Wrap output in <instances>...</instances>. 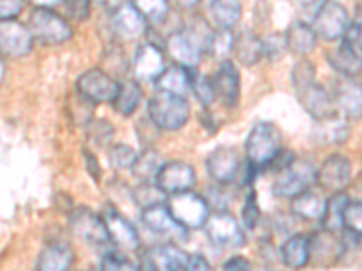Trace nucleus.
Listing matches in <instances>:
<instances>
[{
    "mask_svg": "<svg viewBox=\"0 0 362 271\" xmlns=\"http://www.w3.org/2000/svg\"><path fill=\"white\" fill-rule=\"evenodd\" d=\"M317 183V167L308 159L293 157L283 170L277 172L272 192L276 198H296L297 193L312 188Z\"/></svg>",
    "mask_w": 362,
    "mask_h": 271,
    "instance_id": "3",
    "label": "nucleus"
},
{
    "mask_svg": "<svg viewBox=\"0 0 362 271\" xmlns=\"http://www.w3.org/2000/svg\"><path fill=\"white\" fill-rule=\"evenodd\" d=\"M203 228H205L210 243L219 248H226V250L241 248L247 241L238 219L225 210H218L214 214H210Z\"/></svg>",
    "mask_w": 362,
    "mask_h": 271,
    "instance_id": "7",
    "label": "nucleus"
},
{
    "mask_svg": "<svg viewBox=\"0 0 362 271\" xmlns=\"http://www.w3.org/2000/svg\"><path fill=\"white\" fill-rule=\"evenodd\" d=\"M167 69L165 67L163 53L158 49L154 44H144L138 47L132 62V73L136 80L140 82H156L161 73Z\"/></svg>",
    "mask_w": 362,
    "mask_h": 271,
    "instance_id": "19",
    "label": "nucleus"
},
{
    "mask_svg": "<svg viewBox=\"0 0 362 271\" xmlns=\"http://www.w3.org/2000/svg\"><path fill=\"white\" fill-rule=\"evenodd\" d=\"M350 49H354L358 56H362V22H354L346 29L344 37L341 38Z\"/></svg>",
    "mask_w": 362,
    "mask_h": 271,
    "instance_id": "46",
    "label": "nucleus"
},
{
    "mask_svg": "<svg viewBox=\"0 0 362 271\" xmlns=\"http://www.w3.org/2000/svg\"><path fill=\"white\" fill-rule=\"evenodd\" d=\"M71 17L74 20H87L90 15V4L93 0H64Z\"/></svg>",
    "mask_w": 362,
    "mask_h": 271,
    "instance_id": "49",
    "label": "nucleus"
},
{
    "mask_svg": "<svg viewBox=\"0 0 362 271\" xmlns=\"http://www.w3.org/2000/svg\"><path fill=\"white\" fill-rule=\"evenodd\" d=\"M196 98L199 100L203 107H209L212 103L216 102V92H214V85H212V78H206L203 74L194 73L192 78V87H190Z\"/></svg>",
    "mask_w": 362,
    "mask_h": 271,
    "instance_id": "42",
    "label": "nucleus"
},
{
    "mask_svg": "<svg viewBox=\"0 0 362 271\" xmlns=\"http://www.w3.org/2000/svg\"><path fill=\"white\" fill-rule=\"evenodd\" d=\"M281 260L288 267H305L310 263V239L303 234L290 235L281 246Z\"/></svg>",
    "mask_w": 362,
    "mask_h": 271,
    "instance_id": "29",
    "label": "nucleus"
},
{
    "mask_svg": "<svg viewBox=\"0 0 362 271\" xmlns=\"http://www.w3.org/2000/svg\"><path fill=\"white\" fill-rule=\"evenodd\" d=\"M261 44H263V56L276 62L284 56V53L288 51V45H286V38L284 33H270L264 38H261Z\"/></svg>",
    "mask_w": 362,
    "mask_h": 271,
    "instance_id": "41",
    "label": "nucleus"
},
{
    "mask_svg": "<svg viewBox=\"0 0 362 271\" xmlns=\"http://www.w3.org/2000/svg\"><path fill=\"white\" fill-rule=\"evenodd\" d=\"M328 62L332 69L337 71L341 76L346 78H355L362 73V56H358L354 49H350L344 42H341L339 47L328 53Z\"/></svg>",
    "mask_w": 362,
    "mask_h": 271,
    "instance_id": "30",
    "label": "nucleus"
},
{
    "mask_svg": "<svg viewBox=\"0 0 362 271\" xmlns=\"http://www.w3.org/2000/svg\"><path fill=\"white\" fill-rule=\"evenodd\" d=\"M312 82H315V66H313L310 60L303 58V60H299V62L293 66L292 83L297 90V89H300V87L308 85V83H312Z\"/></svg>",
    "mask_w": 362,
    "mask_h": 271,
    "instance_id": "44",
    "label": "nucleus"
},
{
    "mask_svg": "<svg viewBox=\"0 0 362 271\" xmlns=\"http://www.w3.org/2000/svg\"><path fill=\"white\" fill-rule=\"evenodd\" d=\"M138 264L129 260L122 253H107L102 260V270H136Z\"/></svg>",
    "mask_w": 362,
    "mask_h": 271,
    "instance_id": "47",
    "label": "nucleus"
},
{
    "mask_svg": "<svg viewBox=\"0 0 362 271\" xmlns=\"http://www.w3.org/2000/svg\"><path fill=\"white\" fill-rule=\"evenodd\" d=\"M134 6L148 22H161L169 15V0H134Z\"/></svg>",
    "mask_w": 362,
    "mask_h": 271,
    "instance_id": "40",
    "label": "nucleus"
},
{
    "mask_svg": "<svg viewBox=\"0 0 362 271\" xmlns=\"http://www.w3.org/2000/svg\"><path fill=\"white\" fill-rule=\"evenodd\" d=\"M102 217L107 224L111 243H115L119 250L136 251L140 248V235L124 215H119L115 208H105Z\"/></svg>",
    "mask_w": 362,
    "mask_h": 271,
    "instance_id": "21",
    "label": "nucleus"
},
{
    "mask_svg": "<svg viewBox=\"0 0 362 271\" xmlns=\"http://www.w3.org/2000/svg\"><path fill=\"white\" fill-rule=\"evenodd\" d=\"M145 226L148 230H153L154 234H158L160 237L169 239V241H181L185 243L189 239V228L181 224L173 214H170L169 206L165 203L160 205H153L148 208H144V214H141Z\"/></svg>",
    "mask_w": 362,
    "mask_h": 271,
    "instance_id": "9",
    "label": "nucleus"
},
{
    "mask_svg": "<svg viewBox=\"0 0 362 271\" xmlns=\"http://www.w3.org/2000/svg\"><path fill=\"white\" fill-rule=\"evenodd\" d=\"M350 198L346 195L344 190L342 192H335L332 198L326 201V210L325 215L321 219V226L325 230L334 231V234H342L344 230V221H342V215H344V208L348 205Z\"/></svg>",
    "mask_w": 362,
    "mask_h": 271,
    "instance_id": "32",
    "label": "nucleus"
},
{
    "mask_svg": "<svg viewBox=\"0 0 362 271\" xmlns=\"http://www.w3.org/2000/svg\"><path fill=\"white\" fill-rule=\"evenodd\" d=\"M28 0H0V20L17 18L25 8Z\"/></svg>",
    "mask_w": 362,
    "mask_h": 271,
    "instance_id": "48",
    "label": "nucleus"
},
{
    "mask_svg": "<svg viewBox=\"0 0 362 271\" xmlns=\"http://www.w3.org/2000/svg\"><path fill=\"white\" fill-rule=\"evenodd\" d=\"M232 54H234V58L241 66L252 67L263 58V44H261V38L254 31L245 29L238 37H234Z\"/></svg>",
    "mask_w": 362,
    "mask_h": 271,
    "instance_id": "26",
    "label": "nucleus"
},
{
    "mask_svg": "<svg viewBox=\"0 0 362 271\" xmlns=\"http://www.w3.org/2000/svg\"><path fill=\"white\" fill-rule=\"evenodd\" d=\"M96 4H100L102 8H109V9H115L116 0H95Z\"/></svg>",
    "mask_w": 362,
    "mask_h": 271,
    "instance_id": "56",
    "label": "nucleus"
},
{
    "mask_svg": "<svg viewBox=\"0 0 362 271\" xmlns=\"http://www.w3.org/2000/svg\"><path fill=\"white\" fill-rule=\"evenodd\" d=\"M192 67H185L177 64V66L169 67V69H165L163 73H161L160 78L156 80V85L158 89L167 90V92L187 96L190 92V87H192Z\"/></svg>",
    "mask_w": 362,
    "mask_h": 271,
    "instance_id": "28",
    "label": "nucleus"
},
{
    "mask_svg": "<svg viewBox=\"0 0 362 271\" xmlns=\"http://www.w3.org/2000/svg\"><path fill=\"white\" fill-rule=\"evenodd\" d=\"M342 251V241L334 231L322 228V231H317L310 237V260L317 266H332L341 259Z\"/></svg>",
    "mask_w": 362,
    "mask_h": 271,
    "instance_id": "22",
    "label": "nucleus"
},
{
    "mask_svg": "<svg viewBox=\"0 0 362 271\" xmlns=\"http://www.w3.org/2000/svg\"><path fill=\"white\" fill-rule=\"evenodd\" d=\"M212 85H214L216 100L226 105V107H235L241 96V74L235 64L232 60H221L218 71H216L214 78H212Z\"/></svg>",
    "mask_w": 362,
    "mask_h": 271,
    "instance_id": "14",
    "label": "nucleus"
},
{
    "mask_svg": "<svg viewBox=\"0 0 362 271\" xmlns=\"http://www.w3.org/2000/svg\"><path fill=\"white\" fill-rule=\"evenodd\" d=\"M261 217V210L257 205V195L255 192H250L247 195V201L243 205V212H241V219H243V224L247 228H255Z\"/></svg>",
    "mask_w": 362,
    "mask_h": 271,
    "instance_id": "45",
    "label": "nucleus"
},
{
    "mask_svg": "<svg viewBox=\"0 0 362 271\" xmlns=\"http://www.w3.org/2000/svg\"><path fill=\"white\" fill-rule=\"evenodd\" d=\"M326 201L328 199L322 198L321 193H317L312 188H308L305 192L297 193L296 198H292V212L293 215L305 219V221L321 222L326 210Z\"/></svg>",
    "mask_w": 362,
    "mask_h": 271,
    "instance_id": "27",
    "label": "nucleus"
},
{
    "mask_svg": "<svg viewBox=\"0 0 362 271\" xmlns=\"http://www.w3.org/2000/svg\"><path fill=\"white\" fill-rule=\"evenodd\" d=\"M87 128V140L95 143L96 147H107L111 140L115 138V128L105 119H90L86 125Z\"/></svg>",
    "mask_w": 362,
    "mask_h": 271,
    "instance_id": "37",
    "label": "nucleus"
},
{
    "mask_svg": "<svg viewBox=\"0 0 362 271\" xmlns=\"http://www.w3.org/2000/svg\"><path fill=\"white\" fill-rule=\"evenodd\" d=\"M29 31L38 42L47 45H58L73 37V29L64 17L51 8H35L29 15Z\"/></svg>",
    "mask_w": 362,
    "mask_h": 271,
    "instance_id": "4",
    "label": "nucleus"
},
{
    "mask_svg": "<svg viewBox=\"0 0 362 271\" xmlns=\"http://www.w3.org/2000/svg\"><path fill=\"white\" fill-rule=\"evenodd\" d=\"M165 205L169 206L170 214L177 219L183 226H187L189 230H198L203 228L210 215V206L205 198L198 195V193L185 190V192H177L167 195Z\"/></svg>",
    "mask_w": 362,
    "mask_h": 271,
    "instance_id": "5",
    "label": "nucleus"
},
{
    "mask_svg": "<svg viewBox=\"0 0 362 271\" xmlns=\"http://www.w3.org/2000/svg\"><path fill=\"white\" fill-rule=\"evenodd\" d=\"M148 118L160 131H180L190 119V103L185 96L158 89L148 100Z\"/></svg>",
    "mask_w": 362,
    "mask_h": 271,
    "instance_id": "1",
    "label": "nucleus"
},
{
    "mask_svg": "<svg viewBox=\"0 0 362 271\" xmlns=\"http://www.w3.org/2000/svg\"><path fill=\"white\" fill-rule=\"evenodd\" d=\"M351 161L342 154H332L317 169V183L326 192H342L351 181Z\"/></svg>",
    "mask_w": 362,
    "mask_h": 271,
    "instance_id": "11",
    "label": "nucleus"
},
{
    "mask_svg": "<svg viewBox=\"0 0 362 271\" xmlns=\"http://www.w3.org/2000/svg\"><path fill=\"white\" fill-rule=\"evenodd\" d=\"M134 199L141 206V210H144L148 208V206L167 201V193L158 186L156 181H140L138 188L134 190Z\"/></svg>",
    "mask_w": 362,
    "mask_h": 271,
    "instance_id": "36",
    "label": "nucleus"
},
{
    "mask_svg": "<svg viewBox=\"0 0 362 271\" xmlns=\"http://www.w3.org/2000/svg\"><path fill=\"white\" fill-rule=\"evenodd\" d=\"M297 2H299V4H303L305 6V8H319V6L322 4V2H325V0H297Z\"/></svg>",
    "mask_w": 362,
    "mask_h": 271,
    "instance_id": "55",
    "label": "nucleus"
},
{
    "mask_svg": "<svg viewBox=\"0 0 362 271\" xmlns=\"http://www.w3.org/2000/svg\"><path fill=\"white\" fill-rule=\"evenodd\" d=\"M232 47H234V35H232V29H219L214 31V37L210 42L209 54L219 60H226V56L232 53Z\"/></svg>",
    "mask_w": 362,
    "mask_h": 271,
    "instance_id": "38",
    "label": "nucleus"
},
{
    "mask_svg": "<svg viewBox=\"0 0 362 271\" xmlns=\"http://www.w3.org/2000/svg\"><path fill=\"white\" fill-rule=\"evenodd\" d=\"M4 78V62H2V56H0V82Z\"/></svg>",
    "mask_w": 362,
    "mask_h": 271,
    "instance_id": "57",
    "label": "nucleus"
},
{
    "mask_svg": "<svg viewBox=\"0 0 362 271\" xmlns=\"http://www.w3.org/2000/svg\"><path fill=\"white\" fill-rule=\"evenodd\" d=\"M165 161L161 159L160 154L153 148H147L141 154H138L134 164H132L131 172L134 174L136 179L140 181H156L158 174H160L161 167Z\"/></svg>",
    "mask_w": 362,
    "mask_h": 271,
    "instance_id": "35",
    "label": "nucleus"
},
{
    "mask_svg": "<svg viewBox=\"0 0 362 271\" xmlns=\"http://www.w3.org/2000/svg\"><path fill=\"white\" fill-rule=\"evenodd\" d=\"M241 164H243V161L239 157V152L232 147L214 148L205 161L206 172L219 185L235 183Z\"/></svg>",
    "mask_w": 362,
    "mask_h": 271,
    "instance_id": "13",
    "label": "nucleus"
},
{
    "mask_svg": "<svg viewBox=\"0 0 362 271\" xmlns=\"http://www.w3.org/2000/svg\"><path fill=\"white\" fill-rule=\"evenodd\" d=\"M350 136V125L346 121L344 116L334 114L329 118L317 119L315 127L312 131V140L317 145H341L348 140Z\"/></svg>",
    "mask_w": 362,
    "mask_h": 271,
    "instance_id": "24",
    "label": "nucleus"
},
{
    "mask_svg": "<svg viewBox=\"0 0 362 271\" xmlns=\"http://www.w3.org/2000/svg\"><path fill=\"white\" fill-rule=\"evenodd\" d=\"M147 18L134 6V2H125L112 9V28L116 35L125 40L144 37L147 31Z\"/></svg>",
    "mask_w": 362,
    "mask_h": 271,
    "instance_id": "17",
    "label": "nucleus"
},
{
    "mask_svg": "<svg viewBox=\"0 0 362 271\" xmlns=\"http://www.w3.org/2000/svg\"><path fill=\"white\" fill-rule=\"evenodd\" d=\"M119 89V83L102 69H89L76 82V90L83 98L96 103H112Z\"/></svg>",
    "mask_w": 362,
    "mask_h": 271,
    "instance_id": "10",
    "label": "nucleus"
},
{
    "mask_svg": "<svg viewBox=\"0 0 362 271\" xmlns=\"http://www.w3.org/2000/svg\"><path fill=\"white\" fill-rule=\"evenodd\" d=\"M167 53L173 56V60H176L180 66L192 67L196 69L198 64L202 62L203 51L196 40L187 33L185 29H181L177 33L170 35L169 40H167Z\"/></svg>",
    "mask_w": 362,
    "mask_h": 271,
    "instance_id": "23",
    "label": "nucleus"
},
{
    "mask_svg": "<svg viewBox=\"0 0 362 271\" xmlns=\"http://www.w3.org/2000/svg\"><path fill=\"white\" fill-rule=\"evenodd\" d=\"M74 253L69 244L53 243L45 248L37 260V267L42 271H62L73 266Z\"/></svg>",
    "mask_w": 362,
    "mask_h": 271,
    "instance_id": "31",
    "label": "nucleus"
},
{
    "mask_svg": "<svg viewBox=\"0 0 362 271\" xmlns=\"http://www.w3.org/2000/svg\"><path fill=\"white\" fill-rule=\"evenodd\" d=\"M202 2H205V6H206V8H210V6L214 4L216 0H202Z\"/></svg>",
    "mask_w": 362,
    "mask_h": 271,
    "instance_id": "58",
    "label": "nucleus"
},
{
    "mask_svg": "<svg viewBox=\"0 0 362 271\" xmlns=\"http://www.w3.org/2000/svg\"><path fill=\"white\" fill-rule=\"evenodd\" d=\"M283 148V134L274 124L261 121L250 131L245 143L247 159L257 169H264Z\"/></svg>",
    "mask_w": 362,
    "mask_h": 271,
    "instance_id": "2",
    "label": "nucleus"
},
{
    "mask_svg": "<svg viewBox=\"0 0 362 271\" xmlns=\"http://www.w3.org/2000/svg\"><path fill=\"white\" fill-rule=\"evenodd\" d=\"M83 157H86V161H87V167H89L90 176L96 177V179H100V174H102V170H100L98 159H96V157L93 156L89 150H83Z\"/></svg>",
    "mask_w": 362,
    "mask_h": 271,
    "instance_id": "52",
    "label": "nucleus"
},
{
    "mask_svg": "<svg viewBox=\"0 0 362 271\" xmlns=\"http://www.w3.org/2000/svg\"><path fill=\"white\" fill-rule=\"evenodd\" d=\"M334 103L337 114L346 119L362 118V83L355 82V78H342L335 85Z\"/></svg>",
    "mask_w": 362,
    "mask_h": 271,
    "instance_id": "20",
    "label": "nucleus"
},
{
    "mask_svg": "<svg viewBox=\"0 0 362 271\" xmlns=\"http://www.w3.org/2000/svg\"><path fill=\"white\" fill-rule=\"evenodd\" d=\"M192 270H210V263L203 257V255H190L189 259V271Z\"/></svg>",
    "mask_w": 362,
    "mask_h": 271,
    "instance_id": "51",
    "label": "nucleus"
},
{
    "mask_svg": "<svg viewBox=\"0 0 362 271\" xmlns=\"http://www.w3.org/2000/svg\"><path fill=\"white\" fill-rule=\"evenodd\" d=\"M350 15L348 9L337 0H325L319 8L313 11L312 28L315 29L317 37L326 42L341 40L346 29L350 28Z\"/></svg>",
    "mask_w": 362,
    "mask_h": 271,
    "instance_id": "6",
    "label": "nucleus"
},
{
    "mask_svg": "<svg viewBox=\"0 0 362 271\" xmlns=\"http://www.w3.org/2000/svg\"><path fill=\"white\" fill-rule=\"evenodd\" d=\"M210 13L219 29H234L243 15L241 0H216L210 6Z\"/></svg>",
    "mask_w": 362,
    "mask_h": 271,
    "instance_id": "34",
    "label": "nucleus"
},
{
    "mask_svg": "<svg viewBox=\"0 0 362 271\" xmlns=\"http://www.w3.org/2000/svg\"><path fill=\"white\" fill-rule=\"evenodd\" d=\"M190 253L177 248L176 244H160L154 246L144 255L141 267L145 270H160V271H177L189 270Z\"/></svg>",
    "mask_w": 362,
    "mask_h": 271,
    "instance_id": "15",
    "label": "nucleus"
},
{
    "mask_svg": "<svg viewBox=\"0 0 362 271\" xmlns=\"http://www.w3.org/2000/svg\"><path fill=\"white\" fill-rule=\"evenodd\" d=\"M136 157H138V152L129 145L118 143L109 148V163L116 170H131Z\"/></svg>",
    "mask_w": 362,
    "mask_h": 271,
    "instance_id": "39",
    "label": "nucleus"
},
{
    "mask_svg": "<svg viewBox=\"0 0 362 271\" xmlns=\"http://www.w3.org/2000/svg\"><path fill=\"white\" fill-rule=\"evenodd\" d=\"M199 2H202V0H177V4H180L183 9H194Z\"/></svg>",
    "mask_w": 362,
    "mask_h": 271,
    "instance_id": "54",
    "label": "nucleus"
},
{
    "mask_svg": "<svg viewBox=\"0 0 362 271\" xmlns=\"http://www.w3.org/2000/svg\"><path fill=\"white\" fill-rule=\"evenodd\" d=\"M156 183L167 195L185 192V190L192 188V185L196 183V172L190 164L183 163V161H169L161 167Z\"/></svg>",
    "mask_w": 362,
    "mask_h": 271,
    "instance_id": "18",
    "label": "nucleus"
},
{
    "mask_svg": "<svg viewBox=\"0 0 362 271\" xmlns=\"http://www.w3.org/2000/svg\"><path fill=\"white\" fill-rule=\"evenodd\" d=\"M37 8H54V6H58L60 2H64V0H31Z\"/></svg>",
    "mask_w": 362,
    "mask_h": 271,
    "instance_id": "53",
    "label": "nucleus"
},
{
    "mask_svg": "<svg viewBox=\"0 0 362 271\" xmlns=\"http://www.w3.org/2000/svg\"><path fill=\"white\" fill-rule=\"evenodd\" d=\"M297 100H299L300 107L305 109L313 119H325L329 116L337 114V109H335L334 96L329 95L328 90L322 85H319L317 82L308 83V85L300 87L296 90Z\"/></svg>",
    "mask_w": 362,
    "mask_h": 271,
    "instance_id": "16",
    "label": "nucleus"
},
{
    "mask_svg": "<svg viewBox=\"0 0 362 271\" xmlns=\"http://www.w3.org/2000/svg\"><path fill=\"white\" fill-rule=\"evenodd\" d=\"M342 221H344V230L362 237V201H348Z\"/></svg>",
    "mask_w": 362,
    "mask_h": 271,
    "instance_id": "43",
    "label": "nucleus"
},
{
    "mask_svg": "<svg viewBox=\"0 0 362 271\" xmlns=\"http://www.w3.org/2000/svg\"><path fill=\"white\" fill-rule=\"evenodd\" d=\"M361 11H362V6H361Z\"/></svg>",
    "mask_w": 362,
    "mask_h": 271,
    "instance_id": "59",
    "label": "nucleus"
},
{
    "mask_svg": "<svg viewBox=\"0 0 362 271\" xmlns=\"http://www.w3.org/2000/svg\"><path fill=\"white\" fill-rule=\"evenodd\" d=\"M284 38H286L288 51H292L293 54H299V56H306V54L312 53L317 47V40H319L315 29L303 20H293L286 29Z\"/></svg>",
    "mask_w": 362,
    "mask_h": 271,
    "instance_id": "25",
    "label": "nucleus"
},
{
    "mask_svg": "<svg viewBox=\"0 0 362 271\" xmlns=\"http://www.w3.org/2000/svg\"><path fill=\"white\" fill-rule=\"evenodd\" d=\"M69 228L83 243L93 244V246H103L111 243L107 224L102 215L95 214L87 208L74 210L69 217Z\"/></svg>",
    "mask_w": 362,
    "mask_h": 271,
    "instance_id": "8",
    "label": "nucleus"
},
{
    "mask_svg": "<svg viewBox=\"0 0 362 271\" xmlns=\"http://www.w3.org/2000/svg\"><path fill=\"white\" fill-rule=\"evenodd\" d=\"M33 33L28 25L13 20H0V54L9 58L25 56L33 49Z\"/></svg>",
    "mask_w": 362,
    "mask_h": 271,
    "instance_id": "12",
    "label": "nucleus"
},
{
    "mask_svg": "<svg viewBox=\"0 0 362 271\" xmlns=\"http://www.w3.org/2000/svg\"><path fill=\"white\" fill-rule=\"evenodd\" d=\"M141 98H144V90H141L138 82H124L119 83L118 95L112 100L115 111L122 116H132L136 109L140 107Z\"/></svg>",
    "mask_w": 362,
    "mask_h": 271,
    "instance_id": "33",
    "label": "nucleus"
},
{
    "mask_svg": "<svg viewBox=\"0 0 362 271\" xmlns=\"http://www.w3.org/2000/svg\"><path fill=\"white\" fill-rule=\"evenodd\" d=\"M223 270H250V263L243 259V257H232L226 263H223Z\"/></svg>",
    "mask_w": 362,
    "mask_h": 271,
    "instance_id": "50",
    "label": "nucleus"
}]
</instances>
